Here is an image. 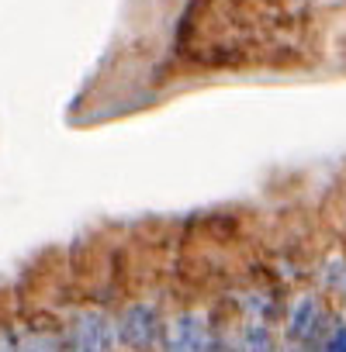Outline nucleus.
<instances>
[{
    "mask_svg": "<svg viewBox=\"0 0 346 352\" xmlns=\"http://www.w3.org/2000/svg\"><path fill=\"white\" fill-rule=\"evenodd\" d=\"M166 311L156 300H128L114 318V342L125 352H159Z\"/></svg>",
    "mask_w": 346,
    "mask_h": 352,
    "instance_id": "1",
    "label": "nucleus"
},
{
    "mask_svg": "<svg viewBox=\"0 0 346 352\" xmlns=\"http://www.w3.org/2000/svg\"><path fill=\"white\" fill-rule=\"evenodd\" d=\"M218 324L201 307H181L177 314L166 318L159 352H215Z\"/></svg>",
    "mask_w": 346,
    "mask_h": 352,
    "instance_id": "2",
    "label": "nucleus"
},
{
    "mask_svg": "<svg viewBox=\"0 0 346 352\" xmlns=\"http://www.w3.org/2000/svg\"><path fill=\"white\" fill-rule=\"evenodd\" d=\"M114 318L101 307H80L59 328V352H114Z\"/></svg>",
    "mask_w": 346,
    "mask_h": 352,
    "instance_id": "3",
    "label": "nucleus"
},
{
    "mask_svg": "<svg viewBox=\"0 0 346 352\" xmlns=\"http://www.w3.org/2000/svg\"><path fill=\"white\" fill-rule=\"evenodd\" d=\"M329 324H332V318L318 297H298L294 307L287 311L284 338H287V345H301L305 352H318L322 338L329 335Z\"/></svg>",
    "mask_w": 346,
    "mask_h": 352,
    "instance_id": "4",
    "label": "nucleus"
},
{
    "mask_svg": "<svg viewBox=\"0 0 346 352\" xmlns=\"http://www.w3.org/2000/svg\"><path fill=\"white\" fill-rule=\"evenodd\" d=\"M236 352H277V338L267 321H250L236 342Z\"/></svg>",
    "mask_w": 346,
    "mask_h": 352,
    "instance_id": "5",
    "label": "nucleus"
},
{
    "mask_svg": "<svg viewBox=\"0 0 346 352\" xmlns=\"http://www.w3.org/2000/svg\"><path fill=\"white\" fill-rule=\"evenodd\" d=\"M18 352H59V328H21Z\"/></svg>",
    "mask_w": 346,
    "mask_h": 352,
    "instance_id": "6",
    "label": "nucleus"
},
{
    "mask_svg": "<svg viewBox=\"0 0 346 352\" xmlns=\"http://www.w3.org/2000/svg\"><path fill=\"white\" fill-rule=\"evenodd\" d=\"M318 352H346V324H336V328H329V335L322 338Z\"/></svg>",
    "mask_w": 346,
    "mask_h": 352,
    "instance_id": "7",
    "label": "nucleus"
}]
</instances>
